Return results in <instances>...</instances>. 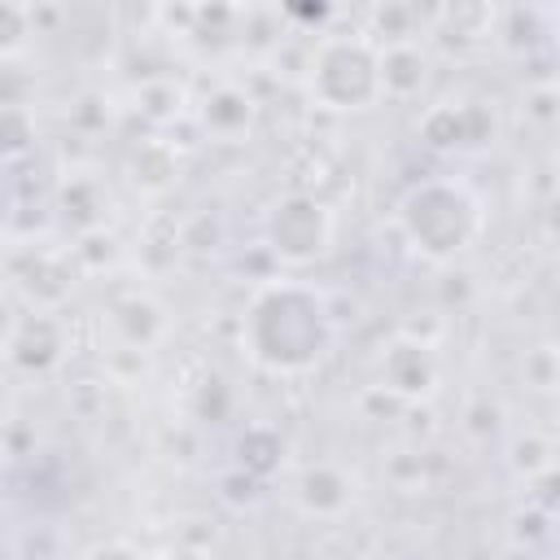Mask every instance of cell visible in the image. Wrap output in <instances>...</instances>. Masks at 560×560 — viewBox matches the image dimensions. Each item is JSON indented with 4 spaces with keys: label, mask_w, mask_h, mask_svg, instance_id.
Masks as SVG:
<instances>
[{
    "label": "cell",
    "mask_w": 560,
    "mask_h": 560,
    "mask_svg": "<svg viewBox=\"0 0 560 560\" xmlns=\"http://www.w3.org/2000/svg\"><path fill=\"white\" fill-rule=\"evenodd\" d=\"M245 354L276 376L311 372L337 341L332 311L319 289L302 280H271L262 284L241 319Z\"/></svg>",
    "instance_id": "6da1fadb"
},
{
    "label": "cell",
    "mask_w": 560,
    "mask_h": 560,
    "mask_svg": "<svg viewBox=\"0 0 560 560\" xmlns=\"http://www.w3.org/2000/svg\"><path fill=\"white\" fill-rule=\"evenodd\" d=\"M398 228L420 258L451 262L477 245L486 228V210L468 184L438 175V179H420L416 188H407V197L398 201Z\"/></svg>",
    "instance_id": "7a4b0ae2"
},
{
    "label": "cell",
    "mask_w": 560,
    "mask_h": 560,
    "mask_svg": "<svg viewBox=\"0 0 560 560\" xmlns=\"http://www.w3.org/2000/svg\"><path fill=\"white\" fill-rule=\"evenodd\" d=\"M306 70V88L319 109L359 114L381 101V66L376 44L368 35H324Z\"/></svg>",
    "instance_id": "3957f363"
},
{
    "label": "cell",
    "mask_w": 560,
    "mask_h": 560,
    "mask_svg": "<svg viewBox=\"0 0 560 560\" xmlns=\"http://www.w3.org/2000/svg\"><path fill=\"white\" fill-rule=\"evenodd\" d=\"M262 236L280 262L306 267L324 258L332 245V210L315 192H284L280 201H271L262 219Z\"/></svg>",
    "instance_id": "277c9868"
},
{
    "label": "cell",
    "mask_w": 560,
    "mask_h": 560,
    "mask_svg": "<svg viewBox=\"0 0 560 560\" xmlns=\"http://www.w3.org/2000/svg\"><path fill=\"white\" fill-rule=\"evenodd\" d=\"M420 136L429 149H472L494 136V114L472 101H442L420 118Z\"/></svg>",
    "instance_id": "5b68a950"
},
{
    "label": "cell",
    "mask_w": 560,
    "mask_h": 560,
    "mask_svg": "<svg viewBox=\"0 0 560 560\" xmlns=\"http://www.w3.org/2000/svg\"><path fill=\"white\" fill-rule=\"evenodd\" d=\"M381 389H389L394 398L420 402L438 389V359L424 341L398 337L385 354H381Z\"/></svg>",
    "instance_id": "8992f818"
},
{
    "label": "cell",
    "mask_w": 560,
    "mask_h": 560,
    "mask_svg": "<svg viewBox=\"0 0 560 560\" xmlns=\"http://www.w3.org/2000/svg\"><path fill=\"white\" fill-rule=\"evenodd\" d=\"M376 66H381V101H411L420 96V88L429 83V52L416 39H394V44H376Z\"/></svg>",
    "instance_id": "52a82bcc"
},
{
    "label": "cell",
    "mask_w": 560,
    "mask_h": 560,
    "mask_svg": "<svg viewBox=\"0 0 560 560\" xmlns=\"http://www.w3.org/2000/svg\"><path fill=\"white\" fill-rule=\"evenodd\" d=\"M350 503H354V481L337 464H311V468H302V477H298V508L306 516L332 521Z\"/></svg>",
    "instance_id": "ba28073f"
},
{
    "label": "cell",
    "mask_w": 560,
    "mask_h": 560,
    "mask_svg": "<svg viewBox=\"0 0 560 560\" xmlns=\"http://www.w3.org/2000/svg\"><path fill=\"white\" fill-rule=\"evenodd\" d=\"M109 328L122 337L127 350H149L166 332V311L149 293H122L109 306Z\"/></svg>",
    "instance_id": "9c48e42d"
},
{
    "label": "cell",
    "mask_w": 560,
    "mask_h": 560,
    "mask_svg": "<svg viewBox=\"0 0 560 560\" xmlns=\"http://www.w3.org/2000/svg\"><path fill=\"white\" fill-rule=\"evenodd\" d=\"M66 341H61V324L52 315H31L18 324V337H13V350H9V363L22 368V372H44L61 359Z\"/></svg>",
    "instance_id": "30bf717a"
},
{
    "label": "cell",
    "mask_w": 560,
    "mask_h": 560,
    "mask_svg": "<svg viewBox=\"0 0 560 560\" xmlns=\"http://www.w3.org/2000/svg\"><path fill=\"white\" fill-rule=\"evenodd\" d=\"M175 171H179V158L166 140H140L127 153V175L140 192H166L175 184Z\"/></svg>",
    "instance_id": "8fae6325"
},
{
    "label": "cell",
    "mask_w": 560,
    "mask_h": 560,
    "mask_svg": "<svg viewBox=\"0 0 560 560\" xmlns=\"http://www.w3.org/2000/svg\"><path fill=\"white\" fill-rule=\"evenodd\" d=\"M284 464V438L271 424H249L236 438V468L254 481H267L276 468Z\"/></svg>",
    "instance_id": "7c38bea8"
},
{
    "label": "cell",
    "mask_w": 560,
    "mask_h": 560,
    "mask_svg": "<svg viewBox=\"0 0 560 560\" xmlns=\"http://www.w3.org/2000/svg\"><path fill=\"white\" fill-rule=\"evenodd\" d=\"M249 118H254V101H249L241 88H232V83H219V88L206 96V105H201L206 131H214V136H223V140L241 136V131L249 127Z\"/></svg>",
    "instance_id": "4fadbf2b"
},
{
    "label": "cell",
    "mask_w": 560,
    "mask_h": 560,
    "mask_svg": "<svg viewBox=\"0 0 560 560\" xmlns=\"http://www.w3.org/2000/svg\"><path fill=\"white\" fill-rule=\"evenodd\" d=\"M508 464H512V472L516 477H538V472H547L551 468V442L547 438H538V433H525V438H516L512 442V451H508Z\"/></svg>",
    "instance_id": "5bb4252c"
},
{
    "label": "cell",
    "mask_w": 560,
    "mask_h": 560,
    "mask_svg": "<svg viewBox=\"0 0 560 560\" xmlns=\"http://www.w3.org/2000/svg\"><path fill=\"white\" fill-rule=\"evenodd\" d=\"M525 385L538 389V394L556 389V350L551 346H538V350L525 354Z\"/></svg>",
    "instance_id": "9a60e30c"
},
{
    "label": "cell",
    "mask_w": 560,
    "mask_h": 560,
    "mask_svg": "<svg viewBox=\"0 0 560 560\" xmlns=\"http://www.w3.org/2000/svg\"><path fill=\"white\" fill-rule=\"evenodd\" d=\"M31 31V13L26 9H13V4H0V52H13Z\"/></svg>",
    "instance_id": "2e32d148"
},
{
    "label": "cell",
    "mask_w": 560,
    "mask_h": 560,
    "mask_svg": "<svg viewBox=\"0 0 560 560\" xmlns=\"http://www.w3.org/2000/svg\"><path fill=\"white\" fill-rule=\"evenodd\" d=\"M83 560H149V556L136 551L131 542H96L92 551H83Z\"/></svg>",
    "instance_id": "e0dca14e"
},
{
    "label": "cell",
    "mask_w": 560,
    "mask_h": 560,
    "mask_svg": "<svg viewBox=\"0 0 560 560\" xmlns=\"http://www.w3.org/2000/svg\"><path fill=\"white\" fill-rule=\"evenodd\" d=\"M18 324H22V315L0 298V359H9V350H13V337H18Z\"/></svg>",
    "instance_id": "ac0fdd59"
},
{
    "label": "cell",
    "mask_w": 560,
    "mask_h": 560,
    "mask_svg": "<svg viewBox=\"0 0 560 560\" xmlns=\"http://www.w3.org/2000/svg\"><path fill=\"white\" fill-rule=\"evenodd\" d=\"M0 464H4V442H0Z\"/></svg>",
    "instance_id": "d6986e66"
}]
</instances>
